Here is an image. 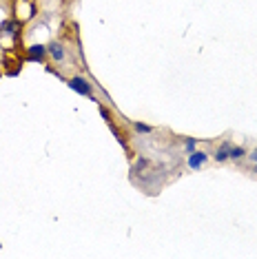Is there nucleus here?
Segmentation results:
<instances>
[{
	"label": "nucleus",
	"instance_id": "obj_1",
	"mask_svg": "<svg viewBox=\"0 0 257 259\" xmlns=\"http://www.w3.org/2000/svg\"><path fill=\"white\" fill-rule=\"evenodd\" d=\"M67 84H69V89L75 91L78 96H87V98H91V96H93L89 80H84L82 75H73V78H69V80H67Z\"/></svg>",
	"mask_w": 257,
	"mask_h": 259
},
{
	"label": "nucleus",
	"instance_id": "obj_2",
	"mask_svg": "<svg viewBox=\"0 0 257 259\" xmlns=\"http://www.w3.org/2000/svg\"><path fill=\"white\" fill-rule=\"evenodd\" d=\"M206 160H208V153H204V151H191L186 164H189L191 170H200L204 164H206Z\"/></svg>",
	"mask_w": 257,
	"mask_h": 259
},
{
	"label": "nucleus",
	"instance_id": "obj_3",
	"mask_svg": "<svg viewBox=\"0 0 257 259\" xmlns=\"http://www.w3.org/2000/svg\"><path fill=\"white\" fill-rule=\"evenodd\" d=\"M47 54H49V51H47V47L45 45H31L27 49V58L31 62H42L45 58H47Z\"/></svg>",
	"mask_w": 257,
	"mask_h": 259
},
{
	"label": "nucleus",
	"instance_id": "obj_4",
	"mask_svg": "<svg viewBox=\"0 0 257 259\" xmlns=\"http://www.w3.org/2000/svg\"><path fill=\"white\" fill-rule=\"evenodd\" d=\"M47 51H49V56L54 58L56 62H62L64 56H67V54H64V47H62L60 42H51L49 47H47Z\"/></svg>",
	"mask_w": 257,
	"mask_h": 259
},
{
	"label": "nucleus",
	"instance_id": "obj_5",
	"mask_svg": "<svg viewBox=\"0 0 257 259\" xmlns=\"http://www.w3.org/2000/svg\"><path fill=\"white\" fill-rule=\"evenodd\" d=\"M231 142H222L220 146H218V149H215V160H218V162H226V160H229V155H231Z\"/></svg>",
	"mask_w": 257,
	"mask_h": 259
},
{
	"label": "nucleus",
	"instance_id": "obj_6",
	"mask_svg": "<svg viewBox=\"0 0 257 259\" xmlns=\"http://www.w3.org/2000/svg\"><path fill=\"white\" fill-rule=\"evenodd\" d=\"M244 155H246V151H244V146H235V144L231 146V155H229V160L237 162V160H242Z\"/></svg>",
	"mask_w": 257,
	"mask_h": 259
},
{
	"label": "nucleus",
	"instance_id": "obj_7",
	"mask_svg": "<svg viewBox=\"0 0 257 259\" xmlns=\"http://www.w3.org/2000/svg\"><path fill=\"white\" fill-rule=\"evenodd\" d=\"M133 131H136L138 135H149L151 131H153V126L144 124V122H133Z\"/></svg>",
	"mask_w": 257,
	"mask_h": 259
},
{
	"label": "nucleus",
	"instance_id": "obj_8",
	"mask_svg": "<svg viewBox=\"0 0 257 259\" xmlns=\"http://www.w3.org/2000/svg\"><path fill=\"white\" fill-rule=\"evenodd\" d=\"M0 29H3L5 36H14V33H16V22L5 20V22H3V27H0Z\"/></svg>",
	"mask_w": 257,
	"mask_h": 259
},
{
	"label": "nucleus",
	"instance_id": "obj_9",
	"mask_svg": "<svg viewBox=\"0 0 257 259\" xmlns=\"http://www.w3.org/2000/svg\"><path fill=\"white\" fill-rule=\"evenodd\" d=\"M195 146H197V138H186V140H184V151H186V153L195 151Z\"/></svg>",
	"mask_w": 257,
	"mask_h": 259
},
{
	"label": "nucleus",
	"instance_id": "obj_10",
	"mask_svg": "<svg viewBox=\"0 0 257 259\" xmlns=\"http://www.w3.org/2000/svg\"><path fill=\"white\" fill-rule=\"evenodd\" d=\"M100 115H102V120H107V122H111V113H109V109H100Z\"/></svg>",
	"mask_w": 257,
	"mask_h": 259
},
{
	"label": "nucleus",
	"instance_id": "obj_11",
	"mask_svg": "<svg viewBox=\"0 0 257 259\" xmlns=\"http://www.w3.org/2000/svg\"><path fill=\"white\" fill-rule=\"evenodd\" d=\"M250 162H253V164H257V149H253V153H250Z\"/></svg>",
	"mask_w": 257,
	"mask_h": 259
}]
</instances>
